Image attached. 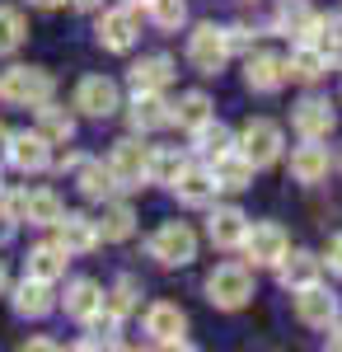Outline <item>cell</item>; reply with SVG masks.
Masks as SVG:
<instances>
[{
	"label": "cell",
	"instance_id": "10",
	"mask_svg": "<svg viewBox=\"0 0 342 352\" xmlns=\"http://www.w3.org/2000/svg\"><path fill=\"white\" fill-rule=\"evenodd\" d=\"M141 329H146V338L155 343V348H187V315L174 305V300H155V305H146V320H141Z\"/></svg>",
	"mask_w": 342,
	"mask_h": 352
},
{
	"label": "cell",
	"instance_id": "43",
	"mask_svg": "<svg viewBox=\"0 0 342 352\" xmlns=\"http://www.w3.org/2000/svg\"><path fill=\"white\" fill-rule=\"evenodd\" d=\"M323 333H328V348H342V315H338L328 329H323Z\"/></svg>",
	"mask_w": 342,
	"mask_h": 352
},
{
	"label": "cell",
	"instance_id": "44",
	"mask_svg": "<svg viewBox=\"0 0 342 352\" xmlns=\"http://www.w3.org/2000/svg\"><path fill=\"white\" fill-rule=\"evenodd\" d=\"M71 5H76V10H84V14H89V10H99V5H104V0H71Z\"/></svg>",
	"mask_w": 342,
	"mask_h": 352
},
{
	"label": "cell",
	"instance_id": "14",
	"mask_svg": "<svg viewBox=\"0 0 342 352\" xmlns=\"http://www.w3.org/2000/svg\"><path fill=\"white\" fill-rule=\"evenodd\" d=\"M127 127L136 136H150V132H164L169 127V99H164V89H132Z\"/></svg>",
	"mask_w": 342,
	"mask_h": 352
},
{
	"label": "cell",
	"instance_id": "19",
	"mask_svg": "<svg viewBox=\"0 0 342 352\" xmlns=\"http://www.w3.org/2000/svg\"><path fill=\"white\" fill-rule=\"evenodd\" d=\"M249 226H253V221L244 217L239 207H230V202H225V207H216V202H211L207 240L216 244V249H244V235H249Z\"/></svg>",
	"mask_w": 342,
	"mask_h": 352
},
{
	"label": "cell",
	"instance_id": "21",
	"mask_svg": "<svg viewBox=\"0 0 342 352\" xmlns=\"http://www.w3.org/2000/svg\"><path fill=\"white\" fill-rule=\"evenodd\" d=\"M216 192H220V184L211 179L207 164H192V160H187V169L174 179V197H179L183 207H211V202H216Z\"/></svg>",
	"mask_w": 342,
	"mask_h": 352
},
{
	"label": "cell",
	"instance_id": "37",
	"mask_svg": "<svg viewBox=\"0 0 342 352\" xmlns=\"http://www.w3.org/2000/svg\"><path fill=\"white\" fill-rule=\"evenodd\" d=\"M146 19L155 28H164V33H179L187 24V0H150L146 5Z\"/></svg>",
	"mask_w": 342,
	"mask_h": 352
},
{
	"label": "cell",
	"instance_id": "34",
	"mask_svg": "<svg viewBox=\"0 0 342 352\" xmlns=\"http://www.w3.org/2000/svg\"><path fill=\"white\" fill-rule=\"evenodd\" d=\"M187 169V155L179 146H150V184H164L174 188V179Z\"/></svg>",
	"mask_w": 342,
	"mask_h": 352
},
{
	"label": "cell",
	"instance_id": "6",
	"mask_svg": "<svg viewBox=\"0 0 342 352\" xmlns=\"http://www.w3.org/2000/svg\"><path fill=\"white\" fill-rule=\"evenodd\" d=\"M230 56L235 52H230V43H225V28L197 24L192 33H187V66H192L197 76H220Z\"/></svg>",
	"mask_w": 342,
	"mask_h": 352
},
{
	"label": "cell",
	"instance_id": "29",
	"mask_svg": "<svg viewBox=\"0 0 342 352\" xmlns=\"http://www.w3.org/2000/svg\"><path fill=\"white\" fill-rule=\"evenodd\" d=\"M84 329H89V338H80L76 348H122V338H117V333H122V315H117L108 300L84 320Z\"/></svg>",
	"mask_w": 342,
	"mask_h": 352
},
{
	"label": "cell",
	"instance_id": "20",
	"mask_svg": "<svg viewBox=\"0 0 342 352\" xmlns=\"http://www.w3.org/2000/svg\"><path fill=\"white\" fill-rule=\"evenodd\" d=\"M211 169V179L220 184V192H244V188H253V164H249V155L239 151V146H230L225 155H216V160H207Z\"/></svg>",
	"mask_w": 342,
	"mask_h": 352
},
{
	"label": "cell",
	"instance_id": "38",
	"mask_svg": "<svg viewBox=\"0 0 342 352\" xmlns=\"http://www.w3.org/2000/svg\"><path fill=\"white\" fill-rule=\"evenodd\" d=\"M104 300L113 305V310H117V315H122V320H127L136 305H141V287H136L132 277H122V282H117L113 292H104Z\"/></svg>",
	"mask_w": 342,
	"mask_h": 352
},
{
	"label": "cell",
	"instance_id": "8",
	"mask_svg": "<svg viewBox=\"0 0 342 352\" xmlns=\"http://www.w3.org/2000/svg\"><path fill=\"white\" fill-rule=\"evenodd\" d=\"M272 33H282L290 43H319V38H323V14L310 10V0H277V10H272Z\"/></svg>",
	"mask_w": 342,
	"mask_h": 352
},
{
	"label": "cell",
	"instance_id": "47",
	"mask_svg": "<svg viewBox=\"0 0 342 352\" xmlns=\"http://www.w3.org/2000/svg\"><path fill=\"white\" fill-rule=\"evenodd\" d=\"M10 292V277H5V263H0V296Z\"/></svg>",
	"mask_w": 342,
	"mask_h": 352
},
{
	"label": "cell",
	"instance_id": "22",
	"mask_svg": "<svg viewBox=\"0 0 342 352\" xmlns=\"http://www.w3.org/2000/svg\"><path fill=\"white\" fill-rule=\"evenodd\" d=\"M328 169H333V155H328L323 141H305V146L290 151V179L295 184H323Z\"/></svg>",
	"mask_w": 342,
	"mask_h": 352
},
{
	"label": "cell",
	"instance_id": "18",
	"mask_svg": "<svg viewBox=\"0 0 342 352\" xmlns=\"http://www.w3.org/2000/svg\"><path fill=\"white\" fill-rule=\"evenodd\" d=\"M286 80H290L286 56H277V52H249L244 56V85H249L253 94H277Z\"/></svg>",
	"mask_w": 342,
	"mask_h": 352
},
{
	"label": "cell",
	"instance_id": "39",
	"mask_svg": "<svg viewBox=\"0 0 342 352\" xmlns=\"http://www.w3.org/2000/svg\"><path fill=\"white\" fill-rule=\"evenodd\" d=\"M319 47H323V61H328V71H342V33H338V28L323 24V38H319Z\"/></svg>",
	"mask_w": 342,
	"mask_h": 352
},
{
	"label": "cell",
	"instance_id": "45",
	"mask_svg": "<svg viewBox=\"0 0 342 352\" xmlns=\"http://www.w3.org/2000/svg\"><path fill=\"white\" fill-rule=\"evenodd\" d=\"M10 136H14V132H10V127H5V122H0V155H5V151H10Z\"/></svg>",
	"mask_w": 342,
	"mask_h": 352
},
{
	"label": "cell",
	"instance_id": "30",
	"mask_svg": "<svg viewBox=\"0 0 342 352\" xmlns=\"http://www.w3.org/2000/svg\"><path fill=\"white\" fill-rule=\"evenodd\" d=\"M187 141H192V155L207 164V160H216V155H225L230 146H235V132L225 127V122H216V118H207L197 132H187Z\"/></svg>",
	"mask_w": 342,
	"mask_h": 352
},
{
	"label": "cell",
	"instance_id": "35",
	"mask_svg": "<svg viewBox=\"0 0 342 352\" xmlns=\"http://www.w3.org/2000/svg\"><path fill=\"white\" fill-rule=\"evenodd\" d=\"M38 132L47 136L52 146H66V141L76 136V118H71L66 109H56L52 99H47V104H38Z\"/></svg>",
	"mask_w": 342,
	"mask_h": 352
},
{
	"label": "cell",
	"instance_id": "27",
	"mask_svg": "<svg viewBox=\"0 0 342 352\" xmlns=\"http://www.w3.org/2000/svg\"><path fill=\"white\" fill-rule=\"evenodd\" d=\"M76 188L80 197H89V202H108L113 192H117V179H113V169H108V160H80L76 169Z\"/></svg>",
	"mask_w": 342,
	"mask_h": 352
},
{
	"label": "cell",
	"instance_id": "25",
	"mask_svg": "<svg viewBox=\"0 0 342 352\" xmlns=\"http://www.w3.org/2000/svg\"><path fill=\"white\" fill-rule=\"evenodd\" d=\"M286 76H290L295 85H319L323 76H328V61H323V47H319V43H290Z\"/></svg>",
	"mask_w": 342,
	"mask_h": 352
},
{
	"label": "cell",
	"instance_id": "23",
	"mask_svg": "<svg viewBox=\"0 0 342 352\" xmlns=\"http://www.w3.org/2000/svg\"><path fill=\"white\" fill-rule=\"evenodd\" d=\"M207 118H216V104L202 89H187L179 99H169V127H179V132H197Z\"/></svg>",
	"mask_w": 342,
	"mask_h": 352
},
{
	"label": "cell",
	"instance_id": "15",
	"mask_svg": "<svg viewBox=\"0 0 342 352\" xmlns=\"http://www.w3.org/2000/svg\"><path fill=\"white\" fill-rule=\"evenodd\" d=\"M10 305H14L19 320H43V315H52L56 305H61V296L52 292V282H43V277L24 272V282L10 292Z\"/></svg>",
	"mask_w": 342,
	"mask_h": 352
},
{
	"label": "cell",
	"instance_id": "26",
	"mask_svg": "<svg viewBox=\"0 0 342 352\" xmlns=\"http://www.w3.org/2000/svg\"><path fill=\"white\" fill-rule=\"evenodd\" d=\"M99 305H104V287H99L94 277H71V282H66L61 310H66L71 320H80V324H84V320H89V315L99 310Z\"/></svg>",
	"mask_w": 342,
	"mask_h": 352
},
{
	"label": "cell",
	"instance_id": "9",
	"mask_svg": "<svg viewBox=\"0 0 342 352\" xmlns=\"http://www.w3.org/2000/svg\"><path fill=\"white\" fill-rule=\"evenodd\" d=\"M290 127L300 141H328L338 132V109L323 99V94H305L295 109H290Z\"/></svg>",
	"mask_w": 342,
	"mask_h": 352
},
{
	"label": "cell",
	"instance_id": "12",
	"mask_svg": "<svg viewBox=\"0 0 342 352\" xmlns=\"http://www.w3.org/2000/svg\"><path fill=\"white\" fill-rule=\"evenodd\" d=\"M99 47L104 52H132L136 38H141V19H136L132 5H113V10H104L99 14Z\"/></svg>",
	"mask_w": 342,
	"mask_h": 352
},
{
	"label": "cell",
	"instance_id": "3",
	"mask_svg": "<svg viewBox=\"0 0 342 352\" xmlns=\"http://www.w3.org/2000/svg\"><path fill=\"white\" fill-rule=\"evenodd\" d=\"M235 146L249 155L253 169H272V164L282 160V151H286V132H282L272 118H249V122L239 127Z\"/></svg>",
	"mask_w": 342,
	"mask_h": 352
},
{
	"label": "cell",
	"instance_id": "36",
	"mask_svg": "<svg viewBox=\"0 0 342 352\" xmlns=\"http://www.w3.org/2000/svg\"><path fill=\"white\" fill-rule=\"evenodd\" d=\"M28 38V19L14 5H0V56H14Z\"/></svg>",
	"mask_w": 342,
	"mask_h": 352
},
{
	"label": "cell",
	"instance_id": "46",
	"mask_svg": "<svg viewBox=\"0 0 342 352\" xmlns=\"http://www.w3.org/2000/svg\"><path fill=\"white\" fill-rule=\"evenodd\" d=\"M28 5H33V10H56L61 0H28Z\"/></svg>",
	"mask_w": 342,
	"mask_h": 352
},
{
	"label": "cell",
	"instance_id": "31",
	"mask_svg": "<svg viewBox=\"0 0 342 352\" xmlns=\"http://www.w3.org/2000/svg\"><path fill=\"white\" fill-rule=\"evenodd\" d=\"M66 263H71V254H66V244H61V240H43V244L28 249V272L43 277V282L66 277Z\"/></svg>",
	"mask_w": 342,
	"mask_h": 352
},
{
	"label": "cell",
	"instance_id": "24",
	"mask_svg": "<svg viewBox=\"0 0 342 352\" xmlns=\"http://www.w3.org/2000/svg\"><path fill=\"white\" fill-rule=\"evenodd\" d=\"M319 272H323V258H315L310 249H286V258L277 263V282L286 292H300V287L319 282Z\"/></svg>",
	"mask_w": 342,
	"mask_h": 352
},
{
	"label": "cell",
	"instance_id": "48",
	"mask_svg": "<svg viewBox=\"0 0 342 352\" xmlns=\"http://www.w3.org/2000/svg\"><path fill=\"white\" fill-rule=\"evenodd\" d=\"M122 5H132V10H146V5H150V0H122Z\"/></svg>",
	"mask_w": 342,
	"mask_h": 352
},
{
	"label": "cell",
	"instance_id": "40",
	"mask_svg": "<svg viewBox=\"0 0 342 352\" xmlns=\"http://www.w3.org/2000/svg\"><path fill=\"white\" fill-rule=\"evenodd\" d=\"M253 38H258V33H253L249 24H230V28H225V43H230V52H244V56H249V52H253Z\"/></svg>",
	"mask_w": 342,
	"mask_h": 352
},
{
	"label": "cell",
	"instance_id": "1",
	"mask_svg": "<svg viewBox=\"0 0 342 352\" xmlns=\"http://www.w3.org/2000/svg\"><path fill=\"white\" fill-rule=\"evenodd\" d=\"M52 94H56V80H52V71H43V66H10L0 76V99L14 104V109H38Z\"/></svg>",
	"mask_w": 342,
	"mask_h": 352
},
{
	"label": "cell",
	"instance_id": "5",
	"mask_svg": "<svg viewBox=\"0 0 342 352\" xmlns=\"http://www.w3.org/2000/svg\"><path fill=\"white\" fill-rule=\"evenodd\" d=\"M207 300L216 310H244L253 300V268L249 263H220L207 277Z\"/></svg>",
	"mask_w": 342,
	"mask_h": 352
},
{
	"label": "cell",
	"instance_id": "41",
	"mask_svg": "<svg viewBox=\"0 0 342 352\" xmlns=\"http://www.w3.org/2000/svg\"><path fill=\"white\" fill-rule=\"evenodd\" d=\"M328 272L342 277V235H333V244H328Z\"/></svg>",
	"mask_w": 342,
	"mask_h": 352
},
{
	"label": "cell",
	"instance_id": "4",
	"mask_svg": "<svg viewBox=\"0 0 342 352\" xmlns=\"http://www.w3.org/2000/svg\"><path fill=\"white\" fill-rule=\"evenodd\" d=\"M108 169H113V179H117V188L122 192H136L150 184V146H141L132 136H122V141H113V151H108Z\"/></svg>",
	"mask_w": 342,
	"mask_h": 352
},
{
	"label": "cell",
	"instance_id": "2",
	"mask_svg": "<svg viewBox=\"0 0 342 352\" xmlns=\"http://www.w3.org/2000/svg\"><path fill=\"white\" fill-rule=\"evenodd\" d=\"M146 254L155 258L159 268H187L197 258V230L187 221H164L155 235L146 240Z\"/></svg>",
	"mask_w": 342,
	"mask_h": 352
},
{
	"label": "cell",
	"instance_id": "33",
	"mask_svg": "<svg viewBox=\"0 0 342 352\" xmlns=\"http://www.w3.org/2000/svg\"><path fill=\"white\" fill-rule=\"evenodd\" d=\"M61 212H66V207H61V197H56L52 188L24 192V221H28V226H43V230H47V226L61 221Z\"/></svg>",
	"mask_w": 342,
	"mask_h": 352
},
{
	"label": "cell",
	"instance_id": "17",
	"mask_svg": "<svg viewBox=\"0 0 342 352\" xmlns=\"http://www.w3.org/2000/svg\"><path fill=\"white\" fill-rule=\"evenodd\" d=\"M56 240L66 244V254L71 258H80V254H94L99 244H104V235H99V221L84 217V212H61V221L52 226Z\"/></svg>",
	"mask_w": 342,
	"mask_h": 352
},
{
	"label": "cell",
	"instance_id": "7",
	"mask_svg": "<svg viewBox=\"0 0 342 352\" xmlns=\"http://www.w3.org/2000/svg\"><path fill=\"white\" fill-rule=\"evenodd\" d=\"M286 230L277 226V221H253L249 226V235H244V263L258 272V268H277L282 258H286Z\"/></svg>",
	"mask_w": 342,
	"mask_h": 352
},
{
	"label": "cell",
	"instance_id": "42",
	"mask_svg": "<svg viewBox=\"0 0 342 352\" xmlns=\"http://www.w3.org/2000/svg\"><path fill=\"white\" fill-rule=\"evenodd\" d=\"M80 160H84L80 151H66V155H61V160H56L52 169H56V174H76V169H80Z\"/></svg>",
	"mask_w": 342,
	"mask_h": 352
},
{
	"label": "cell",
	"instance_id": "32",
	"mask_svg": "<svg viewBox=\"0 0 342 352\" xmlns=\"http://www.w3.org/2000/svg\"><path fill=\"white\" fill-rule=\"evenodd\" d=\"M99 235H104V244L132 240V235H136V207H132V202H113V197H108L104 217H99Z\"/></svg>",
	"mask_w": 342,
	"mask_h": 352
},
{
	"label": "cell",
	"instance_id": "16",
	"mask_svg": "<svg viewBox=\"0 0 342 352\" xmlns=\"http://www.w3.org/2000/svg\"><path fill=\"white\" fill-rule=\"evenodd\" d=\"M295 296V320L310 329H328L338 320V296L323 287V282H310V287H300V292H290Z\"/></svg>",
	"mask_w": 342,
	"mask_h": 352
},
{
	"label": "cell",
	"instance_id": "28",
	"mask_svg": "<svg viewBox=\"0 0 342 352\" xmlns=\"http://www.w3.org/2000/svg\"><path fill=\"white\" fill-rule=\"evenodd\" d=\"M174 76H179V66H174V56H141L132 71H127V80H132V89H169L174 85Z\"/></svg>",
	"mask_w": 342,
	"mask_h": 352
},
{
	"label": "cell",
	"instance_id": "11",
	"mask_svg": "<svg viewBox=\"0 0 342 352\" xmlns=\"http://www.w3.org/2000/svg\"><path fill=\"white\" fill-rule=\"evenodd\" d=\"M76 109L84 118H94V122H108L113 113L122 109V89H117V80H108V76H84L76 85Z\"/></svg>",
	"mask_w": 342,
	"mask_h": 352
},
{
	"label": "cell",
	"instance_id": "49",
	"mask_svg": "<svg viewBox=\"0 0 342 352\" xmlns=\"http://www.w3.org/2000/svg\"><path fill=\"white\" fill-rule=\"evenodd\" d=\"M0 188H5V179H0Z\"/></svg>",
	"mask_w": 342,
	"mask_h": 352
},
{
	"label": "cell",
	"instance_id": "13",
	"mask_svg": "<svg viewBox=\"0 0 342 352\" xmlns=\"http://www.w3.org/2000/svg\"><path fill=\"white\" fill-rule=\"evenodd\" d=\"M5 160L14 164L19 174H47V169L56 164V160H52V141L38 132V127H33V132H14V136H10Z\"/></svg>",
	"mask_w": 342,
	"mask_h": 352
}]
</instances>
